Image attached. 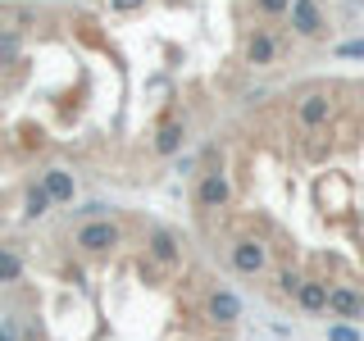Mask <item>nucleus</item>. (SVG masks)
Segmentation results:
<instances>
[{
  "label": "nucleus",
  "mask_w": 364,
  "mask_h": 341,
  "mask_svg": "<svg viewBox=\"0 0 364 341\" xmlns=\"http://www.w3.org/2000/svg\"><path fill=\"white\" fill-rule=\"evenodd\" d=\"M73 246L82 250V255H114V250L123 246V223H114V219H87V223H77Z\"/></svg>",
  "instance_id": "obj_1"
},
{
  "label": "nucleus",
  "mask_w": 364,
  "mask_h": 341,
  "mask_svg": "<svg viewBox=\"0 0 364 341\" xmlns=\"http://www.w3.org/2000/svg\"><path fill=\"white\" fill-rule=\"evenodd\" d=\"M228 269L242 273V278H264L269 273V246L259 237H232L228 246Z\"/></svg>",
  "instance_id": "obj_2"
},
{
  "label": "nucleus",
  "mask_w": 364,
  "mask_h": 341,
  "mask_svg": "<svg viewBox=\"0 0 364 341\" xmlns=\"http://www.w3.org/2000/svg\"><path fill=\"white\" fill-rule=\"evenodd\" d=\"M151 273H173L182 264V246H178V232L168 227H151L146 232V259H141Z\"/></svg>",
  "instance_id": "obj_3"
},
{
  "label": "nucleus",
  "mask_w": 364,
  "mask_h": 341,
  "mask_svg": "<svg viewBox=\"0 0 364 341\" xmlns=\"http://www.w3.org/2000/svg\"><path fill=\"white\" fill-rule=\"evenodd\" d=\"M200 318L210 328H237L242 323V296L228 291V287H210L200 301Z\"/></svg>",
  "instance_id": "obj_4"
},
{
  "label": "nucleus",
  "mask_w": 364,
  "mask_h": 341,
  "mask_svg": "<svg viewBox=\"0 0 364 341\" xmlns=\"http://www.w3.org/2000/svg\"><path fill=\"white\" fill-rule=\"evenodd\" d=\"M191 200H196V210H228L232 205V182H228V173H219V168H205V173L196 178V191H191Z\"/></svg>",
  "instance_id": "obj_5"
},
{
  "label": "nucleus",
  "mask_w": 364,
  "mask_h": 341,
  "mask_svg": "<svg viewBox=\"0 0 364 341\" xmlns=\"http://www.w3.org/2000/svg\"><path fill=\"white\" fill-rule=\"evenodd\" d=\"M328 314L337 318V323H355L364 318V291L355 282H328Z\"/></svg>",
  "instance_id": "obj_6"
},
{
  "label": "nucleus",
  "mask_w": 364,
  "mask_h": 341,
  "mask_svg": "<svg viewBox=\"0 0 364 341\" xmlns=\"http://www.w3.org/2000/svg\"><path fill=\"white\" fill-rule=\"evenodd\" d=\"M337 114V100L328 96V91H305L301 100H296V119H301V128H328Z\"/></svg>",
  "instance_id": "obj_7"
},
{
  "label": "nucleus",
  "mask_w": 364,
  "mask_h": 341,
  "mask_svg": "<svg viewBox=\"0 0 364 341\" xmlns=\"http://www.w3.org/2000/svg\"><path fill=\"white\" fill-rule=\"evenodd\" d=\"M278 55H282V41H278V32H273V28H255L246 37V64L250 68H273V64H278Z\"/></svg>",
  "instance_id": "obj_8"
},
{
  "label": "nucleus",
  "mask_w": 364,
  "mask_h": 341,
  "mask_svg": "<svg viewBox=\"0 0 364 341\" xmlns=\"http://www.w3.org/2000/svg\"><path fill=\"white\" fill-rule=\"evenodd\" d=\"M291 32L296 37H305V41H314V37H323V9L314 5V0H291Z\"/></svg>",
  "instance_id": "obj_9"
},
{
  "label": "nucleus",
  "mask_w": 364,
  "mask_h": 341,
  "mask_svg": "<svg viewBox=\"0 0 364 341\" xmlns=\"http://www.w3.org/2000/svg\"><path fill=\"white\" fill-rule=\"evenodd\" d=\"M37 182L46 187L50 205H73V196H77V178L68 173V168H60V164H50L46 173H37Z\"/></svg>",
  "instance_id": "obj_10"
},
{
  "label": "nucleus",
  "mask_w": 364,
  "mask_h": 341,
  "mask_svg": "<svg viewBox=\"0 0 364 341\" xmlns=\"http://www.w3.org/2000/svg\"><path fill=\"white\" fill-rule=\"evenodd\" d=\"M296 310H301V314H310V318L328 314V282H318V278H305V287L296 291Z\"/></svg>",
  "instance_id": "obj_11"
},
{
  "label": "nucleus",
  "mask_w": 364,
  "mask_h": 341,
  "mask_svg": "<svg viewBox=\"0 0 364 341\" xmlns=\"http://www.w3.org/2000/svg\"><path fill=\"white\" fill-rule=\"evenodd\" d=\"M50 210H55V205H50V196H46V187H41L37 178H32L28 187H23V219L37 223V219H46Z\"/></svg>",
  "instance_id": "obj_12"
},
{
  "label": "nucleus",
  "mask_w": 364,
  "mask_h": 341,
  "mask_svg": "<svg viewBox=\"0 0 364 341\" xmlns=\"http://www.w3.org/2000/svg\"><path fill=\"white\" fill-rule=\"evenodd\" d=\"M178 151H182V123L178 119L159 123L155 128V155H178Z\"/></svg>",
  "instance_id": "obj_13"
},
{
  "label": "nucleus",
  "mask_w": 364,
  "mask_h": 341,
  "mask_svg": "<svg viewBox=\"0 0 364 341\" xmlns=\"http://www.w3.org/2000/svg\"><path fill=\"white\" fill-rule=\"evenodd\" d=\"M301 287H305V273L296 269V264H278V273H273V291L296 301V291H301Z\"/></svg>",
  "instance_id": "obj_14"
},
{
  "label": "nucleus",
  "mask_w": 364,
  "mask_h": 341,
  "mask_svg": "<svg viewBox=\"0 0 364 341\" xmlns=\"http://www.w3.org/2000/svg\"><path fill=\"white\" fill-rule=\"evenodd\" d=\"M23 282V255L14 246H0V287H14Z\"/></svg>",
  "instance_id": "obj_15"
},
{
  "label": "nucleus",
  "mask_w": 364,
  "mask_h": 341,
  "mask_svg": "<svg viewBox=\"0 0 364 341\" xmlns=\"http://www.w3.org/2000/svg\"><path fill=\"white\" fill-rule=\"evenodd\" d=\"M255 9H259V14H269V18H287L291 14V0H255Z\"/></svg>",
  "instance_id": "obj_16"
},
{
  "label": "nucleus",
  "mask_w": 364,
  "mask_h": 341,
  "mask_svg": "<svg viewBox=\"0 0 364 341\" xmlns=\"http://www.w3.org/2000/svg\"><path fill=\"white\" fill-rule=\"evenodd\" d=\"M328 341H360V328L355 323H333L328 328Z\"/></svg>",
  "instance_id": "obj_17"
},
{
  "label": "nucleus",
  "mask_w": 364,
  "mask_h": 341,
  "mask_svg": "<svg viewBox=\"0 0 364 341\" xmlns=\"http://www.w3.org/2000/svg\"><path fill=\"white\" fill-rule=\"evenodd\" d=\"M77 214H82V223H87V219H109V205H105V200H87Z\"/></svg>",
  "instance_id": "obj_18"
},
{
  "label": "nucleus",
  "mask_w": 364,
  "mask_h": 341,
  "mask_svg": "<svg viewBox=\"0 0 364 341\" xmlns=\"http://www.w3.org/2000/svg\"><path fill=\"white\" fill-rule=\"evenodd\" d=\"M337 55H341V60H364V41H341Z\"/></svg>",
  "instance_id": "obj_19"
},
{
  "label": "nucleus",
  "mask_w": 364,
  "mask_h": 341,
  "mask_svg": "<svg viewBox=\"0 0 364 341\" xmlns=\"http://www.w3.org/2000/svg\"><path fill=\"white\" fill-rule=\"evenodd\" d=\"M14 50H18V41L9 37V32H0V64H9V60H14Z\"/></svg>",
  "instance_id": "obj_20"
},
{
  "label": "nucleus",
  "mask_w": 364,
  "mask_h": 341,
  "mask_svg": "<svg viewBox=\"0 0 364 341\" xmlns=\"http://www.w3.org/2000/svg\"><path fill=\"white\" fill-rule=\"evenodd\" d=\"M141 5H146V0H109L114 14H132V9H141Z\"/></svg>",
  "instance_id": "obj_21"
},
{
  "label": "nucleus",
  "mask_w": 364,
  "mask_h": 341,
  "mask_svg": "<svg viewBox=\"0 0 364 341\" xmlns=\"http://www.w3.org/2000/svg\"><path fill=\"white\" fill-rule=\"evenodd\" d=\"M0 146H5V128H0Z\"/></svg>",
  "instance_id": "obj_22"
}]
</instances>
